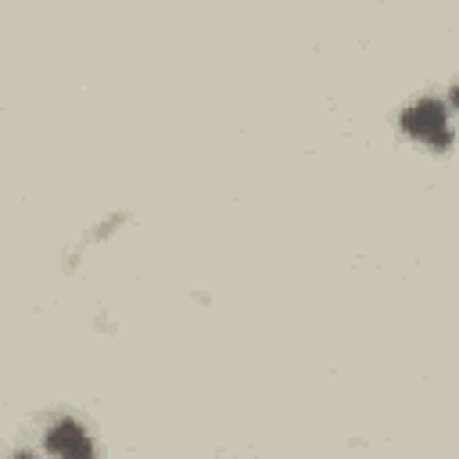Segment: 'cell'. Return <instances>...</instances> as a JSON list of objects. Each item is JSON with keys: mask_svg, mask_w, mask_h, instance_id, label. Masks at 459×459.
Masks as SVG:
<instances>
[{"mask_svg": "<svg viewBox=\"0 0 459 459\" xmlns=\"http://www.w3.org/2000/svg\"><path fill=\"white\" fill-rule=\"evenodd\" d=\"M47 448L57 455H90V441L75 423H57L47 434Z\"/></svg>", "mask_w": 459, "mask_h": 459, "instance_id": "7a4b0ae2", "label": "cell"}, {"mask_svg": "<svg viewBox=\"0 0 459 459\" xmlns=\"http://www.w3.org/2000/svg\"><path fill=\"white\" fill-rule=\"evenodd\" d=\"M402 126L412 140L427 143V147H445L452 140L448 133V118H445V108L437 100H420L416 108H409L402 115Z\"/></svg>", "mask_w": 459, "mask_h": 459, "instance_id": "6da1fadb", "label": "cell"}, {"mask_svg": "<svg viewBox=\"0 0 459 459\" xmlns=\"http://www.w3.org/2000/svg\"><path fill=\"white\" fill-rule=\"evenodd\" d=\"M452 100H455V104H459V86H455V93H452Z\"/></svg>", "mask_w": 459, "mask_h": 459, "instance_id": "3957f363", "label": "cell"}]
</instances>
